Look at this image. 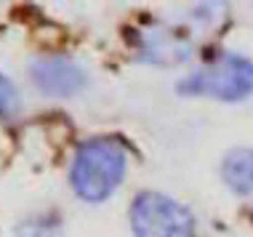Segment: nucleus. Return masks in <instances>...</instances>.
<instances>
[{"label":"nucleus","mask_w":253,"mask_h":237,"mask_svg":"<svg viewBox=\"0 0 253 237\" xmlns=\"http://www.w3.org/2000/svg\"><path fill=\"white\" fill-rule=\"evenodd\" d=\"M16 107V88L0 75V112H11Z\"/></svg>","instance_id":"nucleus-6"},{"label":"nucleus","mask_w":253,"mask_h":237,"mask_svg":"<svg viewBox=\"0 0 253 237\" xmlns=\"http://www.w3.org/2000/svg\"><path fill=\"white\" fill-rule=\"evenodd\" d=\"M181 96H213L218 101H240L253 91V64L237 53L208 62L176 85Z\"/></svg>","instance_id":"nucleus-2"},{"label":"nucleus","mask_w":253,"mask_h":237,"mask_svg":"<svg viewBox=\"0 0 253 237\" xmlns=\"http://www.w3.org/2000/svg\"><path fill=\"white\" fill-rule=\"evenodd\" d=\"M126 173V152L112 139H88L72 160V189L88 202H101L118 189Z\"/></svg>","instance_id":"nucleus-1"},{"label":"nucleus","mask_w":253,"mask_h":237,"mask_svg":"<svg viewBox=\"0 0 253 237\" xmlns=\"http://www.w3.org/2000/svg\"><path fill=\"white\" fill-rule=\"evenodd\" d=\"M224 184L237 195L253 192V150H232L221 162Z\"/></svg>","instance_id":"nucleus-5"},{"label":"nucleus","mask_w":253,"mask_h":237,"mask_svg":"<svg viewBox=\"0 0 253 237\" xmlns=\"http://www.w3.org/2000/svg\"><path fill=\"white\" fill-rule=\"evenodd\" d=\"M131 227L136 237H192V213L181 202L160 192H141L131 208Z\"/></svg>","instance_id":"nucleus-3"},{"label":"nucleus","mask_w":253,"mask_h":237,"mask_svg":"<svg viewBox=\"0 0 253 237\" xmlns=\"http://www.w3.org/2000/svg\"><path fill=\"white\" fill-rule=\"evenodd\" d=\"M32 80L48 96H72L85 85V75L75 62L64 56H43L30 64Z\"/></svg>","instance_id":"nucleus-4"}]
</instances>
